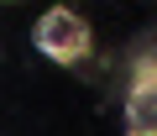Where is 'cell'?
I'll return each mask as SVG.
<instances>
[{
  "instance_id": "obj_1",
  "label": "cell",
  "mask_w": 157,
  "mask_h": 136,
  "mask_svg": "<svg viewBox=\"0 0 157 136\" xmlns=\"http://www.w3.org/2000/svg\"><path fill=\"white\" fill-rule=\"evenodd\" d=\"M32 42H37V52H42V58H52V63H63V68L84 63V58H89V47H94L89 21L78 16L73 6H47V11L37 16Z\"/></svg>"
},
{
  "instance_id": "obj_2",
  "label": "cell",
  "mask_w": 157,
  "mask_h": 136,
  "mask_svg": "<svg viewBox=\"0 0 157 136\" xmlns=\"http://www.w3.org/2000/svg\"><path fill=\"white\" fill-rule=\"evenodd\" d=\"M126 136H157V79H152V63H136V79L126 94Z\"/></svg>"
}]
</instances>
